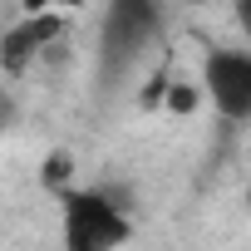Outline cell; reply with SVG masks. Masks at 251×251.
I'll return each mask as SVG.
<instances>
[{
  "label": "cell",
  "mask_w": 251,
  "mask_h": 251,
  "mask_svg": "<svg viewBox=\"0 0 251 251\" xmlns=\"http://www.w3.org/2000/svg\"><path fill=\"white\" fill-rule=\"evenodd\" d=\"M163 30V5L158 0H108L103 30H99V59L103 74H123Z\"/></svg>",
  "instance_id": "1"
},
{
  "label": "cell",
  "mask_w": 251,
  "mask_h": 251,
  "mask_svg": "<svg viewBox=\"0 0 251 251\" xmlns=\"http://www.w3.org/2000/svg\"><path fill=\"white\" fill-rule=\"evenodd\" d=\"M64 251H113L128 241V217L103 192H64Z\"/></svg>",
  "instance_id": "2"
},
{
  "label": "cell",
  "mask_w": 251,
  "mask_h": 251,
  "mask_svg": "<svg viewBox=\"0 0 251 251\" xmlns=\"http://www.w3.org/2000/svg\"><path fill=\"white\" fill-rule=\"evenodd\" d=\"M59 35H64V20L54 10H30L15 30L0 35V69H5V74H25Z\"/></svg>",
  "instance_id": "4"
},
{
  "label": "cell",
  "mask_w": 251,
  "mask_h": 251,
  "mask_svg": "<svg viewBox=\"0 0 251 251\" xmlns=\"http://www.w3.org/2000/svg\"><path fill=\"white\" fill-rule=\"evenodd\" d=\"M236 25H241L246 40H251V0H236Z\"/></svg>",
  "instance_id": "5"
},
{
  "label": "cell",
  "mask_w": 251,
  "mask_h": 251,
  "mask_svg": "<svg viewBox=\"0 0 251 251\" xmlns=\"http://www.w3.org/2000/svg\"><path fill=\"white\" fill-rule=\"evenodd\" d=\"M25 10H54V5H64V0H20Z\"/></svg>",
  "instance_id": "6"
},
{
  "label": "cell",
  "mask_w": 251,
  "mask_h": 251,
  "mask_svg": "<svg viewBox=\"0 0 251 251\" xmlns=\"http://www.w3.org/2000/svg\"><path fill=\"white\" fill-rule=\"evenodd\" d=\"M202 79H207V99L231 123L251 118V50H212Z\"/></svg>",
  "instance_id": "3"
}]
</instances>
